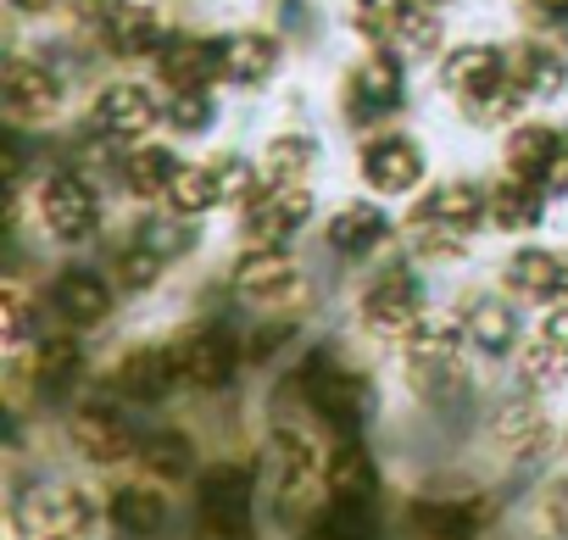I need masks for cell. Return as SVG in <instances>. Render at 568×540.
<instances>
[{"mask_svg": "<svg viewBox=\"0 0 568 540\" xmlns=\"http://www.w3.org/2000/svg\"><path fill=\"white\" fill-rule=\"evenodd\" d=\"M179 173H184V162H179L173 151H162V145H140V151L123 162V179H129L134 195H168Z\"/></svg>", "mask_w": 568, "mask_h": 540, "instance_id": "4dcf8cb0", "label": "cell"}, {"mask_svg": "<svg viewBox=\"0 0 568 540\" xmlns=\"http://www.w3.org/2000/svg\"><path fill=\"white\" fill-rule=\"evenodd\" d=\"M324 485H329V496H335V501H374V496H379L374 457H368L357 440H346V446L329 457V468H324Z\"/></svg>", "mask_w": 568, "mask_h": 540, "instance_id": "44dd1931", "label": "cell"}, {"mask_svg": "<svg viewBox=\"0 0 568 540\" xmlns=\"http://www.w3.org/2000/svg\"><path fill=\"white\" fill-rule=\"evenodd\" d=\"M79 368H84V351H79L73 340H40V351H34V385H40L45 396L68 390V385L79 379Z\"/></svg>", "mask_w": 568, "mask_h": 540, "instance_id": "d590c367", "label": "cell"}, {"mask_svg": "<svg viewBox=\"0 0 568 540\" xmlns=\"http://www.w3.org/2000/svg\"><path fill=\"white\" fill-rule=\"evenodd\" d=\"M518 374H524V385H535V390L562 385V374H568V351H562V346H551V340L540 335V346H524Z\"/></svg>", "mask_w": 568, "mask_h": 540, "instance_id": "ab89813d", "label": "cell"}, {"mask_svg": "<svg viewBox=\"0 0 568 540\" xmlns=\"http://www.w3.org/2000/svg\"><path fill=\"white\" fill-rule=\"evenodd\" d=\"M179 351H168V346H140V351H129L123 357V368H118V390L129 396V401H162L173 385H179Z\"/></svg>", "mask_w": 568, "mask_h": 540, "instance_id": "9c48e42d", "label": "cell"}, {"mask_svg": "<svg viewBox=\"0 0 568 540\" xmlns=\"http://www.w3.org/2000/svg\"><path fill=\"white\" fill-rule=\"evenodd\" d=\"M273 462H278V490H284V501H296V496L313 485V446H307L302 435L278 429V435H273Z\"/></svg>", "mask_w": 568, "mask_h": 540, "instance_id": "e575fe53", "label": "cell"}, {"mask_svg": "<svg viewBox=\"0 0 568 540\" xmlns=\"http://www.w3.org/2000/svg\"><path fill=\"white\" fill-rule=\"evenodd\" d=\"M168 201H173V212H179V217H195V212H206V206H217V201H223V179H217V162H201V167H184V173L173 179V190H168Z\"/></svg>", "mask_w": 568, "mask_h": 540, "instance_id": "d6a6232c", "label": "cell"}, {"mask_svg": "<svg viewBox=\"0 0 568 540\" xmlns=\"http://www.w3.org/2000/svg\"><path fill=\"white\" fill-rule=\"evenodd\" d=\"M496 440H501L507 451H535V446L546 440V412H540L529 396L507 401V407L496 412Z\"/></svg>", "mask_w": 568, "mask_h": 540, "instance_id": "836d02e7", "label": "cell"}, {"mask_svg": "<svg viewBox=\"0 0 568 540\" xmlns=\"http://www.w3.org/2000/svg\"><path fill=\"white\" fill-rule=\"evenodd\" d=\"M463 329H468V340H474L479 351H490V357L513 351V340H518V318H513L507 302H474L468 318H463Z\"/></svg>", "mask_w": 568, "mask_h": 540, "instance_id": "f1b7e54d", "label": "cell"}, {"mask_svg": "<svg viewBox=\"0 0 568 540\" xmlns=\"http://www.w3.org/2000/svg\"><path fill=\"white\" fill-rule=\"evenodd\" d=\"M313 212V195L302 184H267L262 195L245 201V234L256 240V251H278Z\"/></svg>", "mask_w": 568, "mask_h": 540, "instance_id": "7a4b0ae2", "label": "cell"}, {"mask_svg": "<svg viewBox=\"0 0 568 540\" xmlns=\"http://www.w3.org/2000/svg\"><path fill=\"white\" fill-rule=\"evenodd\" d=\"M195 540H256L251 529H240V523H195Z\"/></svg>", "mask_w": 568, "mask_h": 540, "instance_id": "681fc988", "label": "cell"}, {"mask_svg": "<svg viewBox=\"0 0 568 540\" xmlns=\"http://www.w3.org/2000/svg\"><path fill=\"white\" fill-rule=\"evenodd\" d=\"M407 95V79H402V57H368L357 73H352V112L363 118H379V112H396Z\"/></svg>", "mask_w": 568, "mask_h": 540, "instance_id": "9a60e30c", "label": "cell"}, {"mask_svg": "<svg viewBox=\"0 0 568 540\" xmlns=\"http://www.w3.org/2000/svg\"><path fill=\"white\" fill-rule=\"evenodd\" d=\"M156 118L162 112H156V95L145 84H112L95 101V129L112 140H140L145 129H156Z\"/></svg>", "mask_w": 568, "mask_h": 540, "instance_id": "8992f818", "label": "cell"}, {"mask_svg": "<svg viewBox=\"0 0 568 540\" xmlns=\"http://www.w3.org/2000/svg\"><path fill=\"white\" fill-rule=\"evenodd\" d=\"M140 240H145L151 251L173 256V251H184L195 234H190V223H179V217H156V223H145V228H140Z\"/></svg>", "mask_w": 568, "mask_h": 540, "instance_id": "ee69618b", "label": "cell"}, {"mask_svg": "<svg viewBox=\"0 0 568 540\" xmlns=\"http://www.w3.org/2000/svg\"><path fill=\"white\" fill-rule=\"evenodd\" d=\"M251 501H256V473L251 468H212L201 479V518L206 523H240L251 529Z\"/></svg>", "mask_w": 568, "mask_h": 540, "instance_id": "52a82bcc", "label": "cell"}, {"mask_svg": "<svg viewBox=\"0 0 568 540\" xmlns=\"http://www.w3.org/2000/svg\"><path fill=\"white\" fill-rule=\"evenodd\" d=\"M546 518H551V529H557V534H568V479L546 490Z\"/></svg>", "mask_w": 568, "mask_h": 540, "instance_id": "bcb514c9", "label": "cell"}, {"mask_svg": "<svg viewBox=\"0 0 568 540\" xmlns=\"http://www.w3.org/2000/svg\"><path fill=\"white\" fill-rule=\"evenodd\" d=\"M507 73H513V84L524 90V101H551V95H562V84H568V62H562L557 51H546V45H518V51L507 57Z\"/></svg>", "mask_w": 568, "mask_h": 540, "instance_id": "ac0fdd59", "label": "cell"}, {"mask_svg": "<svg viewBox=\"0 0 568 540\" xmlns=\"http://www.w3.org/2000/svg\"><path fill=\"white\" fill-rule=\"evenodd\" d=\"M40 212H45V228L57 240H68V245L73 240H90L95 223H101V201H95V190L79 173H57L45 184V195H40Z\"/></svg>", "mask_w": 568, "mask_h": 540, "instance_id": "277c9868", "label": "cell"}, {"mask_svg": "<svg viewBox=\"0 0 568 540\" xmlns=\"http://www.w3.org/2000/svg\"><path fill=\"white\" fill-rule=\"evenodd\" d=\"M557 151H562V134L557 129H546V123H524V129H513V140H507V167L518 173V179H546V167L557 162Z\"/></svg>", "mask_w": 568, "mask_h": 540, "instance_id": "603a6c76", "label": "cell"}, {"mask_svg": "<svg viewBox=\"0 0 568 540\" xmlns=\"http://www.w3.org/2000/svg\"><path fill=\"white\" fill-rule=\"evenodd\" d=\"M18 12H45V7H57V0H12Z\"/></svg>", "mask_w": 568, "mask_h": 540, "instance_id": "f5cc1de1", "label": "cell"}, {"mask_svg": "<svg viewBox=\"0 0 568 540\" xmlns=\"http://www.w3.org/2000/svg\"><path fill=\"white\" fill-rule=\"evenodd\" d=\"M363 324L385 340H407L418 324H424V296H418V279L390 267V274L363 296Z\"/></svg>", "mask_w": 568, "mask_h": 540, "instance_id": "3957f363", "label": "cell"}, {"mask_svg": "<svg viewBox=\"0 0 568 540\" xmlns=\"http://www.w3.org/2000/svg\"><path fill=\"white\" fill-rule=\"evenodd\" d=\"M485 523L479 501H418L413 507V529L429 540H474Z\"/></svg>", "mask_w": 568, "mask_h": 540, "instance_id": "7402d4cb", "label": "cell"}, {"mask_svg": "<svg viewBox=\"0 0 568 540\" xmlns=\"http://www.w3.org/2000/svg\"><path fill=\"white\" fill-rule=\"evenodd\" d=\"M407 12H413V0H357V7H352V23H357L374 45H390V40L402 34Z\"/></svg>", "mask_w": 568, "mask_h": 540, "instance_id": "74e56055", "label": "cell"}, {"mask_svg": "<svg viewBox=\"0 0 568 540\" xmlns=\"http://www.w3.org/2000/svg\"><path fill=\"white\" fill-rule=\"evenodd\" d=\"M162 262H168L162 251H151L145 240H134V245L118 256V279H123L129 291H151V285H156V274H162Z\"/></svg>", "mask_w": 568, "mask_h": 540, "instance_id": "60d3db41", "label": "cell"}, {"mask_svg": "<svg viewBox=\"0 0 568 540\" xmlns=\"http://www.w3.org/2000/svg\"><path fill=\"white\" fill-rule=\"evenodd\" d=\"M302 385H307V401L318 407V418H324L329 429H341V435H357V429H363V418H368V407H374L363 374H352V368H341L329 351H318V357H307Z\"/></svg>", "mask_w": 568, "mask_h": 540, "instance_id": "6da1fadb", "label": "cell"}, {"mask_svg": "<svg viewBox=\"0 0 568 540\" xmlns=\"http://www.w3.org/2000/svg\"><path fill=\"white\" fill-rule=\"evenodd\" d=\"M173 34L162 29V18L151 12V7H118L112 18H106V45L118 51V57H151V51H162Z\"/></svg>", "mask_w": 568, "mask_h": 540, "instance_id": "d6986e66", "label": "cell"}, {"mask_svg": "<svg viewBox=\"0 0 568 540\" xmlns=\"http://www.w3.org/2000/svg\"><path fill=\"white\" fill-rule=\"evenodd\" d=\"M540 190H546V195H568V145H562V151H557V162L546 167Z\"/></svg>", "mask_w": 568, "mask_h": 540, "instance_id": "c3c4849f", "label": "cell"}, {"mask_svg": "<svg viewBox=\"0 0 568 540\" xmlns=\"http://www.w3.org/2000/svg\"><path fill=\"white\" fill-rule=\"evenodd\" d=\"M45 540H68V534H45Z\"/></svg>", "mask_w": 568, "mask_h": 540, "instance_id": "11a10c76", "label": "cell"}, {"mask_svg": "<svg viewBox=\"0 0 568 540\" xmlns=\"http://www.w3.org/2000/svg\"><path fill=\"white\" fill-rule=\"evenodd\" d=\"M45 518H51V534L79 540V534H90V529H95L101 507H95L84 490H57V496H51V507H45Z\"/></svg>", "mask_w": 568, "mask_h": 540, "instance_id": "f35d334b", "label": "cell"}, {"mask_svg": "<svg viewBox=\"0 0 568 540\" xmlns=\"http://www.w3.org/2000/svg\"><path fill=\"white\" fill-rule=\"evenodd\" d=\"M363 173H368V184H374L379 195H407V190H418V179H424V151H418L413 140H379V145H368Z\"/></svg>", "mask_w": 568, "mask_h": 540, "instance_id": "7c38bea8", "label": "cell"}, {"mask_svg": "<svg viewBox=\"0 0 568 540\" xmlns=\"http://www.w3.org/2000/svg\"><path fill=\"white\" fill-rule=\"evenodd\" d=\"M73 440H79V451L90 462H123L134 451V429H129V418L118 407H84L73 418Z\"/></svg>", "mask_w": 568, "mask_h": 540, "instance_id": "4fadbf2b", "label": "cell"}, {"mask_svg": "<svg viewBox=\"0 0 568 540\" xmlns=\"http://www.w3.org/2000/svg\"><path fill=\"white\" fill-rule=\"evenodd\" d=\"M468 329L457 324V318H424L413 335H407V357H413V368H446L452 357H457V340H463Z\"/></svg>", "mask_w": 568, "mask_h": 540, "instance_id": "1f68e13d", "label": "cell"}, {"mask_svg": "<svg viewBox=\"0 0 568 540\" xmlns=\"http://www.w3.org/2000/svg\"><path fill=\"white\" fill-rule=\"evenodd\" d=\"M278 62V45L267 34H229L223 40V79L234 84H262Z\"/></svg>", "mask_w": 568, "mask_h": 540, "instance_id": "d4e9b609", "label": "cell"}, {"mask_svg": "<svg viewBox=\"0 0 568 540\" xmlns=\"http://www.w3.org/2000/svg\"><path fill=\"white\" fill-rule=\"evenodd\" d=\"M435 45H440V29H435V18L413 7V12H407V23H402V34L390 40V51H396L402 62H413V57H429Z\"/></svg>", "mask_w": 568, "mask_h": 540, "instance_id": "b9f144b4", "label": "cell"}, {"mask_svg": "<svg viewBox=\"0 0 568 540\" xmlns=\"http://www.w3.org/2000/svg\"><path fill=\"white\" fill-rule=\"evenodd\" d=\"M296 285H302V274H296V262L284 251H251L234 267V291L251 296V302H278V296H291Z\"/></svg>", "mask_w": 568, "mask_h": 540, "instance_id": "2e32d148", "label": "cell"}, {"mask_svg": "<svg viewBox=\"0 0 568 540\" xmlns=\"http://www.w3.org/2000/svg\"><path fill=\"white\" fill-rule=\"evenodd\" d=\"M529 7H535L540 18H557V23H568V0H529Z\"/></svg>", "mask_w": 568, "mask_h": 540, "instance_id": "816d5d0a", "label": "cell"}, {"mask_svg": "<svg viewBox=\"0 0 568 540\" xmlns=\"http://www.w3.org/2000/svg\"><path fill=\"white\" fill-rule=\"evenodd\" d=\"M440 84H446L457 101H474V95L507 84V57L490 51V45H457V51L446 57V68H440Z\"/></svg>", "mask_w": 568, "mask_h": 540, "instance_id": "8fae6325", "label": "cell"}, {"mask_svg": "<svg viewBox=\"0 0 568 540\" xmlns=\"http://www.w3.org/2000/svg\"><path fill=\"white\" fill-rule=\"evenodd\" d=\"M140 462H145L151 473H162V479H184L190 462H195V451H190V440H184L179 429H156V435L140 440Z\"/></svg>", "mask_w": 568, "mask_h": 540, "instance_id": "8d00e7d4", "label": "cell"}, {"mask_svg": "<svg viewBox=\"0 0 568 540\" xmlns=\"http://www.w3.org/2000/svg\"><path fill=\"white\" fill-rule=\"evenodd\" d=\"M179 368H184V379H190V385L217 390V385H229V379H234V368H240V346H234V335H229V329L206 324V329L184 335V346H179Z\"/></svg>", "mask_w": 568, "mask_h": 540, "instance_id": "5b68a950", "label": "cell"}, {"mask_svg": "<svg viewBox=\"0 0 568 540\" xmlns=\"http://www.w3.org/2000/svg\"><path fill=\"white\" fill-rule=\"evenodd\" d=\"M84 7H90V12H101V7H112V12H118V7H129V0H84Z\"/></svg>", "mask_w": 568, "mask_h": 540, "instance_id": "db71d44e", "label": "cell"}, {"mask_svg": "<svg viewBox=\"0 0 568 540\" xmlns=\"http://www.w3.org/2000/svg\"><path fill=\"white\" fill-rule=\"evenodd\" d=\"M62 106V84L45 73V68H34V62H12L7 68V112L18 118V123H29V118H51Z\"/></svg>", "mask_w": 568, "mask_h": 540, "instance_id": "e0dca14e", "label": "cell"}, {"mask_svg": "<svg viewBox=\"0 0 568 540\" xmlns=\"http://www.w3.org/2000/svg\"><path fill=\"white\" fill-rule=\"evenodd\" d=\"M156 57H162V79H168L173 90H206V84L223 73V45L195 40V34H173Z\"/></svg>", "mask_w": 568, "mask_h": 540, "instance_id": "ba28073f", "label": "cell"}, {"mask_svg": "<svg viewBox=\"0 0 568 540\" xmlns=\"http://www.w3.org/2000/svg\"><path fill=\"white\" fill-rule=\"evenodd\" d=\"M313 156H318L313 140H302V134H278V140L262 151L256 179H262V184H302L307 167H313Z\"/></svg>", "mask_w": 568, "mask_h": 540, "instance_id": "f546056e", "label": "cell"}, {"mask_svg": "<svg viewBox=\"0 0 568 540\" xmlns=\"http://www.w3.org/2000/svg\"><path fill=\"white\" fill-rule=\"evenodd\" d=\"M168 123H173L179 134H201V129L212 123V101H206V90H173V101H168Z\"/></svg>", "mask_w": 568, "mask_h": 540, "instance_id": "7bdbcfd3", "label": "cell"}, {"mask_svg": "<svg viewBox=\"0 0 568 540\" xmlns=\"http://www.w3.org/2000/svg\"><path fill=\"white\" fill-rule=\"evenodd\" d=\"M379 240H385V212L368 206V201L335 212V223H329V245H335L341 256H363V251H374Z\"/></svg>", "mask_w": 568, "mask_h": 540, "instance_id": "83f0119b", "label": "cell"}, {"mask_svg": "<svg viewBox=\"0 0 568 540\" xmlns=\"http://www.w3.org/2000/svg\"><path fill=\"white\" fill-rule=\"evenodd\" d=\"M51 307H57L68 324L90 329V324H101V318L112 313V291H106L101 274H90V267H68V274L51 285Z\"/></svg>", "mask_w": 568, "mask_h": 540, "instance_id": "5bb4252c", "label": "cell"}, {"mask_svg": "<svg viewBox=\"0 0 568 540\" xmlns=\"http://www.w3.org/2000/svg\"><path fill=\"white\" fill-rule=\"evenodd\" d=\"M418 217H429V223H446V228L468 234V228H479V223L490 217V195H485L479 184H440V190L418 206Z\"/></svg>", "mask_w": 568, "mask_h": 540, "instance_id": "ffe728a7", "label": "cell"}, {"mask_svg": "<svg viewBox=\"0 0 568 540\" xmlns=\"http://www.w3.org/2000/svg\"><path fill=\"white\" fill-rule=\"evenodd\" d=\"M540 335H546L551 346H562V351H568V302L546 313V329H540Z\"/></svg>", "mask_w": 568, "mask_h": 540, "instance_id": "f907efd6", "label": "cell"}, {"mask_svg": "<svg viewBox=\"0 0 568 540\" xmlns=\"http://www.w3.org/2000/svg\"><path fill=\"white\" fill-rule=\"evenodd\" d=\"M490 223L496 228H535L540 223V184L535 179H501L496 190H490Z\"/></svg>", "mask_w": 568, "mask_h": 540, "instance_id": "484cf974", "label": "cell"}, {"mask_svg": "<svg viewBox=\"0 0 568 540\" xmlns=\"http://www.w3.org/2000/svg\"><path fill=\"white\" fill-rule=\"evenodd\" d=\"M112 523L123 534H134V540H151V534L168 529V501L156 490H145V485H123L112 496Z\"/></svg>", "mask_w": 568, "mask_h": 540, "instance_id": "cb8c5ba5", "label": "cell"}, {"mask_svg": "<svg viewBox=\"0 0 568 540\" xmlns=\"http://www.w3.org/2000/svg\"><path fill=\"white\" fill-rule=\"evenodd\" d=\"M284 340H291V324H273V329H256L251 335V357H273Z\"/></svg>", "mask_w": 568, "mask_h": 540, "instance_id": "7dc6e473", "label": "cell"}, {"mask_svg": "<svg viewBox=\"0 0 568 540\" xmlns=\"http://www.w3.org/2000/svg\"><path fill=\"white\" fill-rule=\"evenodd\" d=\"M0 313H7V346H23L29 340V296L18 285L0 291Z\"/></svg>", "mask_w": 568, "mask_h": 540, "instance_id": "f6af8a7d", "label": "cell"}, {"mask_svg": "<svg viewBox=\"0 0 568 540\" xmlns=\"http://www.w3.org/2000/svg\"><path fill=\"white\" fill-rule=\"evenodd\" d=\"M307 540H379L374 501H335L307 523Z\"/></svg>", "mask_w": 568, "mask_h": 540, "instance_id": "4316f807", "label": "cell"}, {"mask_svg": "<svg viewBox=\"0 0 568 540\" xmlns=\"http://www.w3.org/2000/svg\"><path fill=\"white\" fill-rule=\"evenodd\" d=\"M507 285L518 296H529V302H557V296H568V256L540 251V245H524L507 262Z\"/></svg>", "mask_w": 568, "mask_h": 540, "instance_id": "30bf717a", "label": "cell"}]
</instances>
